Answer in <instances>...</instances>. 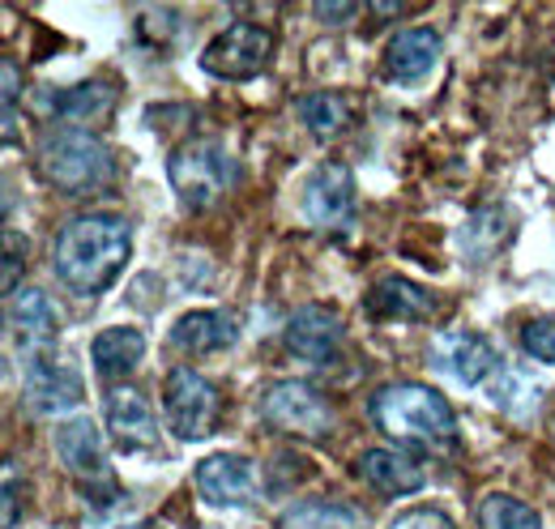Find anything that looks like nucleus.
Returning a JSON list of instances; mask_svg holds the SVG:
<instances>
[{"mask_svg": "<svg viewBox=\"0 0 555 529\" xmlns=\"http://www.w3.org/2000/svg\"><path fill=\"white\" fill-rule=\"evenodd\" d=\"M235 337H240V317L227 312V308H197V312H184L171 325V346L193 354V359L235 346Z\"/></svg>", "mask_w": 555, "mask_h": 529, "instance_id": "18", "label": "nucleus"}, {"mask_svg": "<svg viewBox=\"0 0 555 529\" xmlns=\"http://www.w3.org/2000/svg\"><path fill=\"white\" fill-rule=\"evenodd\" d=\"M372 423L406 444V449H423V453H453L462 431H457V414L449 405V397L431 385H415V380H398L372 393Z\"/></svg>", "mask_w": 555, "mask_h": 529, "instance_id": "2", "label": "nucleus"}, {"mask_svg": "<svg viewBox=\"0 0 555 529\" xmlns=\"http://www.w3.org/2000/svg\"><path fill=\"white\" fill-rule=\"evenodd\" d=\"M359 478L385 495V500H398V495H415L423 487V465L398 449H367L359 457Z\"/></svg>", "mask_w": 555, "mask_h": 529, "instance_id": "19", "label": "nucleus"}, {"mask_svg": "<svg viewBox=\"0 0 555 529\" xmlns=\"http://www.w3.org/2000/svg\"><path fill=\"white\" fill-rule=\"evenodd\" d=\"M35 167L39 176L56 189V193H69V197H86V193H99L112 184L116 176V154L107 150V141L90 129H48L39 137V150H35Z\"/></svg>", "mask_w": 555, "mask_h": 529, "instance_id": "3", "label": "nucleus"}, {"mask_svg": "<svg viewBox=\"0 0 555 529\" xmlns=\"http://www.w3.org/2000/svg\"><path fill=\"white\" fill-rule=\"evenodd\" d=\"M367 312L376 321H398V325H418V321H431L436 317V295L427 286H418L402 273H389L380 278L372 291H367Z\"/></svg>", "mask_w": 555, "mask_h": 529, "instance_id": "17", "label": "nucleus"}, {"mask_svg": "<svg viewBox=\"0 0 555 529\" xmlns=\"http://www.w3.org/2000/svg\"><path fill=\"white\" fill-rule=\"evenodd\" d=\"M133 257V227L120 214H81L61 227L52 269L73 295H103Z\"/></svg>", "mask_w": 555, "mask_h": 529, "instance_id": "1", "label": "nucleus"}, {"mask_svg": "<svg viewBox=\"0 0 555 529\" xmlns=\"http://www.w3.org/2000/svg\"><path fill=\"white\" fill-rule=\"evenodd\" d=\"M278 529H367V517L347 500H299L278 517Z\"/></svg>", "mask_w": 555, "mask_h": 529, "instance_id": "22", "label": "nucleus"}, {"mask_svg": "<svg viewBox=\"0 0 555 529\" xmlns=\"http://www.w3.org/2000/svg\"><path fill=\"white\" fill-rule=\"evenodd\" d=\"M22 393L35 414H65L81 405L86 385L77 372L56 363V350H39V354H22Z\"/></svg>", "mask_w": 555, "mask_h": 529, "instance_id": "9", "label": "nucleus"}, {"mask_svg": "<svg viewBox=\"0 0 555 529\" xmlns=\"http://www.w3.org/2000/svg\"><path fill=\"white\" fill-rule=\"evenodd\" d=\"M56 457L65 462L77 482L86 487H112V465H107V444L94 418L73 414L56 427Z\"/></svg>", "mask_w": 555, "mask_h": 529, "instance_id": "14", "label": "nucleus"}, {"mask_svg": "<svg viewBox=\"0 0 555 529\" xmlns=\"http://www.w3.org/2000/svg\"><path fill=\"white\" fill-rule=\"evenodd\" d=\"M431 363H436L440 372H449V376H453L457 385H466V389H479L483 380H491V376L504 367L500 350L487 341L483 333H475V330L440 333V337L431 341Z\"/></svg>", "mask_w": 555, "mask_h": 529, "instance_id": "11", "label": "nucleus"}, {"mask_svg": "<svg viewBox=\"0 0 555 529\" xmlns=\"http://www.w3.org/2000/svg\"><path fill=\"white\" fill-rule=\"evenodd\" d=\"M343 317L330 308V304H304V308H295L291 317H286V325H282V346L295 354V359H304V363H325V359H334L338 354V346H343Z\"/></svg>", "mask_w": 555, "mask_h": 529, "instance_id": "15", "label": "nucleus"}, {"mask_svg": "<svg viewBox=\"0 0 555 529\" xmlns=\"http://www.w3.org/2000/svg\"><path fill=\"white\" fill-rule=\"evenodd\" d=\"M521 346L530 359L539 363H555V317H534L521 325Z\"/></svg>", "mask_w": 555, "mask_h": 529, "instance_id": "26", "label": "nucleus"}, {"mask_svg": "<svg viewBox=\"0 0 555 529\" xmlns=\"http://www.w3.org/2000/svg\"><path fill=\"white\" fill-rule=\"evenodd\" d=\"M167 180L189 209H209L240 180L235 154L214 137H189L167 154Z\"/></svg>", "mask_w": 555, "mask_h": 529, "instance_id": "4", "label": "nucleus"}, {"mask_svg": "<svg viewBox=\"0 0 555 529\" xmlns=\"http://www.w3.org/2000/svg\"><path fill=\"white\" fill-rule=\"evenodd\" d=\"M350 120H354V112H350L347 94L317 90V94H304V99H299V125L312 132V137H321V141L347 132Z\"/></svg>", "mask_w": 555, "mask_h": 529, "instance_id": "24", "label": "nucleus"}, {"mask_svg": "<svg viewBox=\"0 0 555 529\" xmlns=\"http://www.w3.org/2000/svg\"><path fill=\"white\" fill-rule=\"evenodd\" d=\"M479 529H543V517L526 500L508 491H491L479 500Z\"/></svg>", "mask_w": 555, "mask_h": 529, "instance_id": "25", "label": "nucleus"}, {"mask_svg": "<svg viewBox=\"0 0 555 529\" xmlns=\"http://www.w3.org/2000/svg\"><path fill=\"white\" fill-rule=\"evenodd\" d=\"M440 52H444V43H440V30L436 26H406L385 48V73L393 81H402V86H415V81L436 73Z\"/></svg>", "mask_w": 555, "mask_h": 529, "instance_id": "16", "label": "nucleus"}, {"mask_svg": "<svg viewBox=\"0 0 555 529\" xmlns=\"http://www.w3.org/2000/svg\"><path fill=\"white\" fill-rule=\"evenodd\" d=\"M116 107V86L112 81H81V86H69L52 99V112L73 125V129H99Z\"/></svg>", "mask_w": 555, "mask_h": 529, "instance_id": "21", "label": "nucleus"}, {"mask_svg": "<svg viewBox=\"0 0 555 529\" xmlns=\"http://www.w3.org/2000/svg\"><path fill=\"white\" fill-rule=\"evenodd\" d=\"M312 13H317L321 22H347V17H354L359 9H354V4H317Z\"/></svg>", "mask_w": 555, "mask_h": 529, "instance_id": "28", "label": "nucleus"}, {"mask_svg": "<svg viewBox=\"0 0 555 529\" xmlns=\"http://www.w3.org/2000/svg\"><path fill=\"white\" fill-rule=\"evenodd\" d=\"M274 61V30L261 22H231L202 48V68L218 81H253Z\"/></svg>", "mask_w": 555, "mask_h": 529, "instance_id": "6", "label": "nucleus"}, {"mask_svg": "<svg viewBox=\"0 0 555 529\" xmlns=\"http://www.w3.org/2000/svg\"><path fill=\"white\" fill-rule=\"evenodd\" d=\"M145 359V333L133 325H112L90 341V367L99 380H120Z\"/></svg>", "mask_w": 555, "mask_h": 529, "instance_id": "20", "label": "nucleus"}, {"mask_svg": "<svg viewBox=\"0 0 555 529\" xmlns=\"http://www.w3.org/2000/svg\"><path fill=\"white\" fill-rule=\"evenodd\" d=\"M508 240V214L504 209H479L457 231V253L470 264H487Z\"/></svg>", "mask_w": 555, "mask_h": 529, "instance_id": "23", "label": "nucleus"}, {"mask_svg": "<svg viewBox=\"0 0 555 529\" xmlns=\"http://www.w3.org/2000/svg\"><path fill=\"white\" fill-rule=\"evenodd\" d=\"M163 418L176 440H206L222 423V393L193 367H171L163 380Z\"/></svg>", "mask_w": 555, "mask_h": 529, "instance_id": "5", "label": "nucleus"}, {"mask_svg": "<svg viewBox=\"0 0 555 529\" xmlns=\"http://www.w3.org/2000/svg\"><path fill=\"white\" fill-rule=\"evenodd\" d=\"M193 487L209 508H248L257 500V462L240 453H209L193 469Z\"/></svg>", "mask_w": 555, "mask_h": 529, "instance_id": "10", "label": "nucleus"}, {"mask_svg": "<svg viewBox=\"0 0 555 529\" xmlns=\"http://www.w3.org/2000/svg\"><path fill=\"white\" fill-rule=\"evenodd\" d=\"M103 414H107V431H112L116 449L145 453V449L158 444V414H154L150 397L141 393L138 385H107Z\"/></svg>", "mask_w": 555, "mask_h": 529, "instance_id": "12", "label": "nucleus"}, {"mask_svg": "<svg viewBox=\"0 0 555 529\" xmlns=\"http://www.w3.org/2000/svg\"><path fill=\"white\" fill-rule=\"evenodd\" d=\"M129 529H158V526H150V521H141V526H129Z\"/></svg>", "mask_w": 555, "mask_h": 529, "instance_id": "29", "label": "nucleus"}, {"mask_svg": "<svg viewBox=\"0 0 555 529\" xmlns=\"http://www.w3.org/2000/svg\"><path fill=\"white\" fill-rule=\"evenodd\" d=\"M257 418L270 423L274 431L299 436V440H321L334 427V410L321 389L308 380H278L257 397Z\"/></svg>", "mask_w": 555, "mask_h": 529, "instance_id": "7", "label": "nucleus"}, {"mask_svg": "<svg viewBox=\"0 0 555 529\" xmlns=\"http://www.w3.org/2000/svg\"><path fill=\"white\" fill-rule=\"evenodd\" d=\"M389 529H457V521L436 504H418V508H406Z\"/></svg>", "mask_w": 555, "mask_h": 529, "instance_id": "27", "label": "nucleus"}, {"mask_svg": "<svg viewBox=\"0 0 555 529\" xmlns=\"http://www.w3.org/2000/svg\"><path fill=\"white\" fill-rule=\"evenodd\" d=\"M4 321L13 341L22 346V354H39V350H56L61 337V312L48 299V291L39 286H22L13 295H4Z\"/></svg>", "mask_w": 555, "mask_h": 529, "instance_id": "13", "label": "nucleus"}, {"mask_svg": "<svg viewBox=\"0 0 555 529\" xmlns=\"http://www.w3.org/2000/svg\"><path fill=\"white\" fill-rule=\"evenodd\" d=\"M299 214L317 231H338L354 218V176L347 163H317L299 184Z\"/></svg>", "mask_w": 555, "mask_h": 529, "instance_id": "8", "label": "nucleus"}]
</instances>
